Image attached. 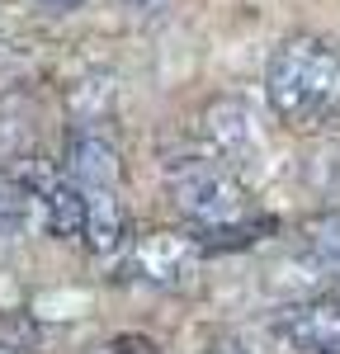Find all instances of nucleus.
Listing matches in <instances>:
<instances>
[{
    "label": "nucleus",
    "mask_w": 340,
    "mask_h": 354,
    "mask_svg": "<svg viewBox=\"0 0 340 354\" xmlns=\"http://www.w3.org/2000/svg\"><path fill=\"white\" fill-rule=\"evenodd\" d=\"M274 340L288 345L293 354H321V350H340V298L331 293H312V298H293L283 302L270 317Z\"/></svg>",
    "instance_id": "4"
},
{
    "label": "nucleus",
    "mask_w": 340,
    "mask_h": 354,
    "mask_svg": "<svg viewBox=\"0 0 340 354\" xmlns=\"http://www.w3.org/2000/svg\"><path fill=\"white\" fill-rule=\"evenodd\" d=\"M113 354H156L151 340H138V335H118L113 340Z\"/></svg>",
    "instance_id": "11"
},
{
    "label": "nucleus",
    "mask_w": 340,
    "mask_h": 354,
    "mask_svg": "<svg viewBox=\"0 0 340 354\" xmlns=\"http://www.w3.org/2000/svg\"><path fill=\"white\" fill-rule=\"evenodd\" d=\"M308 245L317 250V260L326 265V274L340 283V218H326L308 232Z\"/></svg>",
    "instance_id": "9"
},
{
    "label": "nucleus",
    "mask_w": 340,
    "mask_h": 354,
    "mask_svg": "<svg viewBox=\"0 0 340 354\" xmlns=\"http://www.w3.org/2000/svg\"><path fill=\"white\" fill-rule=\"evenodd\" d=\"M265 100L298 133L340 123V48L317 33L283 38L265 66Z\"/></svg>",
    "instance_id": "1"
},
{
    "label": "nucleus",
    "mask_w": 340,
    "mask_h": 354,
    "mask_svg": "<svg viewBox=\"0 0 340 354\" xmlns=\"http://www.w3.org/2000/svg\"><path fill=\"white\" fill-rule=\"evenodd\" d=\"M203 137L213 147V156L232 170L251 165L260 156V137H255V123H251V109L241 100H213L203 109Z\"/></svg>",
    "instance_id": "5"
},
{
    "label": "nucleus",
    "mask_w": 340,
    "mask_h": 354,
    "mask_svg": "<svg viewBox=\"0 0 340 354\" xmlns=\"http://www.w3.org/2000/svg\"><path fill=\"white\" fill-rule=\"evenodd\" d=\"M208 250L198 245L194 232H142L128 241V274L156 288H180L189 283Z\"/></svg>",
    "instance_id": "3"
},
{
    "label": "nucleus",
    "mask_w": 340,
    "mask_h": 354,
    "mask_svg": "<svg viewBox=\"0 0 340 354\" xmlns=\"http://www.w3.org/2000/svg\"><path fill=\"white\" fill-rule=\"evenodd\" d=\"M66 175L81 189H118L123 156L100 128H71V137H66Z\"/></svg>",
    "instance_id": "6"
},
{
    "label": "nucleus",
    "mask_w": 340,
    "mask_h": 354,
    "mask_svg": "<svg viewBox=\"0 0 340 354\" xmlns=\"http://www.w3.org/2000/svg\"><path fill=\"white\" fill-rule=\"evenodd\" d=\"M90 194V222H85V245L95 255H113V250H128L133 232H128V213H123V198L118 189H85Z\"/></svg>",
    "instance_id": "8"
},
{
    "label": "nucleus",
    "mask_w": 340,
    "mask_h": 354,
    "mask_svg": "<svg viewBox=\"0 0 340 354\" xmlns=\"http://www.w3.org/2000/svg\"><path fill=\"white\" fill-rule=\"evenodd\" d=\"M203 354H246V350H241V340H236V335H218Z\"/></svg>",
    "instance_id": "12"
},
{
    "label": "nucleus",
    "mask_w": 340,
    "mask_h": 354,
    "mask_svg": "<svg viewBox=\"0 0 340 354\" xmlns=\"http://www.w3.org/2000/svg\"><path fill=\"white\" fill-rule=\"evenodd\" d=\"M43 10H53V15H71V10H81L85 0H38Z\"/></svg>",
    "instance_id": "13"
},
{
    "label": "nucleus",
    "mask_w": 340,
    "mask_h": 354,
    "mask_svg": "<svg viewBox=\"0 0 340 354\" xmlns=\"http://www.w3.org/2000/svg\"><path fill=\"white\" fill-rule=\"evenodd\" d=\"M0 350H38V322L28 312H0Z\"/></svg>",
    "instance_id": "10"
},
{
    "label": "nucleus",
    "mask_w": 340,
    "mask_h": 354,
    "mask_svg": "<svg viewBox=\"0 0 340 354\" xmlns=\"http://www.w3.org/2000/svg\"><path fill=\"white\" fill-rule=\"evenodd\" d=\"M43 222L57 241H85V222H90V194L66 175V180H53L43 189Z\"/></svg>",
    "instance_id": "7"
},
{
    "label": "nucleus",
    "mask_w": 340,
    "mask_h": 354,
    "mask_svg": "<svg viewBox=\"0 0 340 354\" xmlns=\"http://www.w3.org/2000/svg\"><path fill=\"white\" fill-rule=\"evenodd\" d=\"M321 354H340V350H321Z\"/></svg>",
    "instance_id": "14"
},
{
    "label": "nucleus",
    "mask_w": 340,
    "mask_h": 354,
    "mask_svg": "<svg viewBox=\"0 0 340 354\" xmlns=\"http://www.w3.org/2000/svg\"><path fill=\"white\" fill-rule=\"evenodd\" d=\"M0 354H5V350H0Z\"/></svg>",
    "instance_id": "15"
},
{
    "label": "nucleus",
    "mask_w": 340,
    "mask_h": 354,
    "mask_svg": "<svg viewBox=\"0 0 340 354\" xmlns=\"http://www.w3.org/2000/svg\"><path fill=\"white\" fill-rule=\"evenodd\" d=\"M166 194L180 208V218L194 232L232 227V222L251 218V198L246 185L236 180V170L223 165L218 156H185L166 165Z\"/></svg>",
    "instance_id": "2"
}]
</instances>
